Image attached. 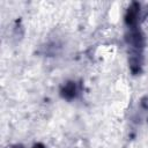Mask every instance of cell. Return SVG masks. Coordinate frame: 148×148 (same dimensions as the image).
<instances>
[{"instance_id":"3","label":"cell","mask_w":148,"mask_h":148,"mask_svg":"<svg viewBox=\"0 0 148 148\" xmlns=\"http://www.w3.org/2000/svg\"><path fill=\"white\" fill-rule=\"evenodd\" d=\"M79 86L75 81H67L60 89V96L66 101H72L79 95Z\"/></svg>"},{"instance_id":"6","label":"cell","mask_w":148,"mask_h":148,"mask_svg":"<svg viewBox=\"0 0 148 148\" xmlns=\"http://www.w3.org/2000/svg\"><path fill=\"white\" fill-rule=\"evenodd\" d=\"M13 148H23V147H22L21 145H16V146H14Z\"/></svg>"},{"instance_id":"1","label":"cell","mask_w":148,"mask_h":148,"mask_svg":"<svg viewBox=\"0 0 148 148\" xmlns=\"http://www.w3.org/2000/svg\"><path fill=\"white\" fill-rule=\"evenodd\" d=\"M125 39L130 46V57H143L145 35L139 25L127 28Z\"/></svg>"},{"instance_id":"5","label":"cell","mask_w":148,"mask_h":148,"mask_svg":"<svg viewBox=\"0 0 148 148\" xmlns=\"http://www.w3.org/2000/svg\"><path fill=\"white\" fill-rule=\"evenodd\" d=\"M32 148H45V146H44L42 142H37V143H35V145L32 146Z\"/></svg>"},{"instance_id":"2","label":"cell","mask_w":148,"mask_h":148,"mask_svg":"<svg viewBox=\"0 0 148 148\" xmlns=\"http://www.w3.org/2000/svg\"><path fill=\"white\" fill-rule=\"evenodd\" d=\"M139 15H140V3L136 1H133L125 14V24L127 28L138 25L139 22Z\"/></svg>"},{"instance_id":"4","label":"cell","mask_w":148,"mask_h":148,"mask_svg":"<svg viewBox=\"0 0 148 148\" xmlns=\"http://www.w3.org/2000/svg\"><path fill=\"white\" fill-rule=\"evenodd\" d=\"M140 106L143 111H148V96H143L140 99Z\"/></svg>"}]
</instances>
